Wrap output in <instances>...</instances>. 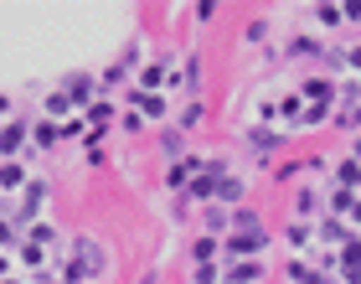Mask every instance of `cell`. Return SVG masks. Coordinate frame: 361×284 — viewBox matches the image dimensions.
Wrapping results in <instances>:
<instances>
[{
	"mask_svg": "<svg viewBox=\"0 0 361 284\" xmlns=\"http://www.w3.org/2000/svg\"><path fill=\"white\" fill-rule=\"evenodd\" d=\"M264 248H269V232H264V227H248V232H227L222 254H227V259H258Z\"/></svg>",
	"mask_w": 361,
	"mask_h": 284,
	"instance_id": "cell-1",
	"label": "cell"
},
{
	"mask_svg": "<svg viewBox=\"0 0 361 284\" xmlns=\"http://www.w3.org/2000/svg\"><path fill=\"white\" fill-rule=\"evenodd\" d=\"M73 264H78L88 279H98V274L109 269V254L98 248V238H88V232H83V238H73Z\"/></svg>",
	"mask_w": 361,
	"mask_h": 284,
	"instance_id": "cell-2",
	"label": "cell"
},
{
	"mask_svg": "<svg viewBox=\"0 0 361 284\" xmlns=\"http://www.w3.org/2000/svg\"><path fill=\"white\" fill-rule=\"evenodd\" d=\"M124 109H135V114H145V124H155V119H166V114H171V98H166V93L129 88V93H124Z\"/></svg>",
	"mask_w": 361,
	"mask_h": 284,
	"instance_id": "cell-3",
	"label": "cell"
},
{
	"mask_svg": "<svg viewBox=\"0 0 361 284\" xmlns=\"http://www.w3.org/2000/svg\"><path fill=\"white\" fill-rule=\"evenodd\" d=\"M171 83H176V62L171 57H150L140 68V88L145 93H160V88H171Z\"/></svg>",
	"mask_w": 361,
	"mask_h": 284,
	"instance_id": "cell-4",
	"label": "cell"
},
{
	"mask_svg": "<svg viewBox=\"0 0 361 284\" xmlns=\"http://www.w3.org/2000/svg\"><path fill=\"white\" fill-rule=\"evenodd\" d=\"M26 145H31V129H26L21 119H6V124H0V160H16Z\"/></svg>",
	"mask_w": 361,
	"mask_h": 284,
	"instance_id": "cell-5",
	"label": "cell"
},
{
	"mask_svg": "<svg viewBox=\"0 0 361 284\" xmlns=\"http://www.w3.org/2000/svg\"><path fill=\"white\" fill-rule=\"evenodd\" d=\"M248 145H253V155H279V150L289 145V135H284V129H269V124H253Z\"/></svg>",
	"mask_w": 361,
	"mask_h": 284,
	"instance_id": "cell-6",
	"label": "cell"
},
{
	"mask_svg": "<svg viewBox=\"0 0 361 284\" xmlns=\"http://www.w3.org/2000/svg\"><path fill=\"white\" fill-rule=\"evenodd\" d=\"M62 93H68V98H73V109L83 114L93 98H98V83H93V73H73L68 83H62Z\"/></svg>",
	"mask_w": 361,
	"mask_h": 284,
	"instance_id": "cell-7",
	"label": "cell"
},
{
	"mask_svg": "<svg viewBox=\"0 0 361 284\" xmlns=\"http://www.w3.org/2000/svg\"><path fill=\"white\" fill-rule=\"evenodd\" d=\"M243 196H248V181H243V176H233V171H227L222 181H217V207H243Z\"/></svg>",
	"mask_w": 361,
	"mask_h": 284,
	"instance_id": "cell-8",
	"label": "cell"
},
{
	"mask_svg": "<svg viewBox=\"0 0 361 284\" xmlns=\"http://www.w3.org/2000/svg\"><path fill=\"white\" fill-rule=\"evenodd\" d=\"M202 227L212 232V238H227V232H233V212L217 207V202H207V207H202Z\"/></svg>",
	"mask_w": 361,
	"mask_h": 284,
	"instance_id": "cell-9",
	"label": "cell"
},
{
	"mask_svg": "<svg viewBox=\"0 0 361 284\" xmlns=\"http://www.w3.org/2000/svg\"><path fill=\"white\" fill-rule=\"evenodd\" d=\"M315 238H320V243H336V248H346V243H351V227L341 223V217H331V212H325V217H320V227H315Z\"/></svg>",
	"mask_w": 361,
	"mask_h": 284,
	"instance_id": "cell-10",
	"label": "cell"
},
{
	"mask_svg": "<svg viewBox=\"0 0 361 284\" xmlns=\"http://www.w3.org/2000/svg\"><path fill=\"white\" fill-rule=\"evenodd\" d=\"M160 155H166L171 165L186 160V129H180V124H176V129H160Z\"/></svg>",
	"mask_w": 361,
	"mask_h": 284,
	"instance_id": "cell-11",
	"label": "cell"
},
{
	"mask_svg": "<svg viewBox=\"0 0 361 284\" xmlns=\"http://www.w3.org/2000/svg\"><path fill=\"white\" fill-rule=\"evenodd\" d=\"M47 207V181H26V196H21V217L31 223V217H37Z\"/></svg>",
	"mask_w": 361,
	"mask_h": 284,
	"instance_id": "cell-12",
	"label": "cell"
},
{
	"mask_svg": "<svg viewBox=\"0 0 361 284\" xmlns=\"http://www.w3.org/2000/svg\"><path fill=\"white\" fill-rule=\"evenodd\" d=\"M258 279H264V264L258 259H238L233 269H227V284H258Z\"/></svg>",
	"mask_w": 361,
	"mask_h": 284,
	"instance_id": "cell-13",
	"label": "cell"
},
{
	"mask_svg": "<svg viewBox=\"0 0 361 284\" xmlns=\"http://www.w3.org/2000/svg\"><path fill=\"white\" fill-rule=\"evenodd\" d=\"M26 181H31V176H26L21 160H0V191H21Z\"/></svg>",
	"mask_w": 361,
	"mask_h": 284,
	"instance_id": "cell-14",
	"label": "cell"
},
{
	"mask_svg": "<svg viewBox=\"0 0 361 284\" xmlns=\"http://www.w3.org/2000/svg\"><path fill=\"white\" fill-rule=\"evenodd\" d=\"M62 140V129L52 124V119H37V124H31V150H52Z\"/></svg>",
	"mask_w": 361,
	"mask_h": 284,
	"instance_id": "cell-15",
	"label": "cell"
},
{
	"mask_svg": "<svg viewBox=\"0 0 361 284\" xmlns=\"http://www.w3.org/2000/svg\"><path fill=\"white\" fill-rule=\"evenodd\" d=\"M217 254H222V243L212 238V232H202V238L191 243V264H217Z\"/></svg>",
	"mask_w": 361,
	"mask_h": 284,
	"instance_id": "cell-16",
	"label": "cell"
},
{
	"mask_svg": "<svg viewBox=\"0 0 361 284\" xmlns=\"http://www.w3.org/2000/svg\"><path fill=\"white\" fill-rule=\"evenodd\" d=\"M83 119H88L93 129H104V124L114 119V98H104V93H98V98H93V104L83 109Z\"/></svg>",
	"mask_w": 361,
	"mask_h": 284,
	"instance_id": "cell-17",
	"label": "cell"
},
{
	"mask_svg": "<svg viewBox=\"0 0 361 284\" xmlns=\"http://www.w3.org/2000/svg\"><path fill=\"white\" fill-rule=\"evenodd\" d=\"M289 57H325L320 37H289Z\"/></svg>",
	"mask_w": 361,
	"mask_h": 284,
	"instance_id": "cell-18",
	"label": "cell"
},
{
	"mask_svg": "<svg viewBox=\"0 0 361 284\" xmlns=\"http://www.w3.org/2000/svg\"><path fill=\"white\" fill-rule=\"evenodd\" d=\"M289 284H331V279H325V274H315L305 259H294V264H289Z\"/></svg>",
	"mask_w": 361,
	"mask_h": 284,
	"instance_id": "cell-19",
	"label": "cell"
},
{
	"mask_svg": "<svg viewBox=\"0 0 361 284\" xmlns=\"http://www.w3.org/2000/svg\"><path fill=\"white\" fill-rule=\"evenodd\" d=\"M68 109H73V98H68V93H62V88L42 98V114H47V119H62V114H68Z\"/></svg>",
	"mask_w": 361,
	"mask_h": 284,
	"instance_id": "cell-20",
	"label": "cell"
},
{
	"mask_svg": "<svg viewBox=\"0 0 361 284\" xmlns=\"http://www.w3.org/2000/svg\"><path fill=\"white\" fill-rule=\"evenodd\" d=\"M279 119H289V124H300V119H305V98H300V93H289V98H279Z\"/></svg>",
	"mask_w": 361,
	"mask_h": 284,
	"instance_id": "cell-21",
	"label": "cell"
},
{
	"mask_svg": "<svg viewBox=\"0 0 361 284\" xmlns=\"http://www.w3.org/2000/svg\"><path fill=\"white\" fill-rule=\"evenodd\" d=\"M310 238H315V227H310V223H289L284 227V243L289 248H310Z\"/></svg>",
	"mask_w": 361,
	"mask_h": 284,
	"instance_id": "cell-22",
	"label": "cell"
},
{
	"mask_svg": "<svg viewBox=\"0 0 361 284\" xmlns=\"http://www.w3.org/2000/svg\"><path fill=\"white\" fill-rule=\"evenodd\" d=\"M26 243H37V248H52V243H57V227H47V223H31V227H26Z\"/></svg>",
	"mask_w": 361,
	"mask_h": 284,
	"instance_id": "cell-23",
	"label": "cell"
},
{
	"mask_svg": "<svg viewBox=\"0 0 361 284\" xmlns=\"http://www.w3.org/2000/svg\"><path fill=\"white\" fill-rule=\"evenodd\" d=\"M21 264H26L31 274H47V254H42L37 243H21Z\"/></svg>",
	"mask_w": 361,
	"mask_h": 284,
	"instance_id": "cell-24",
	"label": "cell"
},
{
	"mask_svg": "<svg viewBox=\"0 0 361 284\" xmlns=\"http://www.w3.org/2000/svg\"><path fill=\"white\" fill-rule=\"evenodd\" d=\"M351 207H356V191H351V187H336V191H331V217L351 212Z\"/></svg>",
	"mask_w": 361,
	"mask_h": 284,
	"instance_id": "cell-25",
	"label": "cell"
},
{
	"mask_svg": "<svg viewBox=\"0 0 361 284\" xmlns=\"http://www.w3.org/2000/svg\"><path fill=\"white\" fill-rule=\"evenodd\" d=\"M202 119H207V104H202V98H191V104L180 109V129H196Z\"/></svg>",
	"mask_w": 361,
	"mask_h": 284,
	"instance_id": "cell-26",
	"label": "cell"
},
{
	"mask_svg": "<svg viewBox=\"0 0 361 284\" xmlns=\"http://www.w3.org/2000/svg\"><path fill=\"white\" fill-rule=\"evenodd\" d=\"M248 227H264V217H258L253 207H238L233 212V232H248Z\"/></svg>",
	"mask_w": 361,
	"mask_h": 284,
	"instance_id": "cell-27",
	"label": "cell"
},
{
	"mask_svg": "<svg viewBox=\"0 0 361 284\" xmlns=\"http://www.w3.org/2000/svg\"><path fill=\"white\" fill-rule=\"evenodd\" d=\"M294 207H300V217L315 212V207H320V191H315V187H300V191H294Z\"/></svg>",
	"mask_w": 361,
	"mask_h": 284,
	"instance_id": "cell-28",
	"label": "cell"
},
{
	"mask_svg": "<svg viewBox=\"0 0 361 284\" xmlns=\"http://www.w3.org/2000/svg\"><path fill=\"white\" fill-rule=\"evenodd\" d=\"M196 88H202V57H186V93L196 98Z\"/></svg>",
	"mask_w": 361,
	"mask_h": 284,
	"instance_id": "cell-29",
	"label": "cell"
},
{
	"mask_svg": "<svg viewBox=\"0 0 361 284\" xmlns=\"http://www.w3.org/2000/svg\"><path fill=\"white\" fill-rule=\"evenodd\" d=\"M315 21H320V26H331V31H336L341 21H346V16H341V6H315Z\"/></svg>",
	"mask_w": 361,
	"mask_h": 284,
	"instance_id": "cell-30",
	"label": "cell"
},
{
	"mask_svg": "<svg viewBox=\"0 0 361 284\" xmlns=\"http://www.w3.org/2000/svg\"><path fill=\"white\" fill-rule=\"evenodd\" d=\"M83 124H88L83 114H73V119H62L57 129H62V140H78V135H83Z\"/></svg>",
	"mask_w": 361,
	"mask_h": 284,
	"instance_id": "cell-31",
	"label": "cell"
},
{
	"mask_svg": "<svg viewBox=\"0 0 361 284\" xmlns=\"http://www.w3.org/2000/svg\"><path fill=\"white\" fill-rule=\"evenodd\" d=\"M196 284H217L222 279V269H217V264H196V274H191Z\"/></svg>",
	"mask_w": 361,
	"mask_h": 284,
	"instance_id": "cell-32",
	"label": "cell"
},
{
	"mask_svg": "<svg viewBox=\"0 0 361 284\" xmlns=\"http://www.w3.org/2000/svg\"><path fill=\"white\" fill-rule=\"evenodd\" d=\"M300 171H305V160H284V165H279V171H274V181H294Z\"/></svg>",
	"mask_w": 361,
	"mask_h": 284,
	"instance_id": "cell-33",
	"label": "cell"
},
{
	"mask_svg": "<svg viewBox=\"0 0 361 284\" xmlns=\"http://www.w3.org/2000/svg\"><path fill=\"white\" fill-rule=\"evenodd\" d=\"M243 37H248V42H264V37H269V21H264V16H258V21H248V31H243Z\"/></svg>",
	"mask_w": 361,
	"mask_h": 284,
	"instance_id": "cell-34",
	"label": "cell"
},
{
	"mask_svg": "<svg viewBox=\"0 0 361 284\" xmlns=\"http://www.w3.org/2000/svg\"><path fill=\"white\" fill-rule=\"evenodd\" d=\"M145 129V114H135V109H124V135H140Z\"/></svg>",
	"mask_w": 361,
	"mask_h": 284,
	"instance_id": "cell-35",
	"label": "cell"
},
{
	"mask_svg": "<svg viewBox=\"0 0 361 284\" xmlns=\"http://www.w3.org/2000/svg\"><path fill=\"white\" fill-rule=\"evenodd\" d=\"M325 68L341 73V68H346V52H341V47H336V52H325Z\"/></svg>",
	"mask_w": 361,
	"mask_h": 284,
	"instance_id": "cell-36",
	"label": "cell"
},
{
	"mask_svg": "<svg viewBox=\"0 0 361 284\" xmlns=\"http://www.w3.org/2000/svg\"><path fill=\"white\" fill-rule=\"evenodd\" d=\"M341 16H346V21H361V0H346V6H341Z\"/></svg>",
	"mask_w": 361,
	"mask_h": 284,
	"instance_id": "cell-37",
	"label": "cell"
},
{
	"mask_svg": "<svg viewBox=\"0 0 361 284\" xmlns=\"http://www.w3.org/2000/svg\"><path fill=\"white\" fill-rule=\"evenodd\" d=\"M346 68H356V73H361V47H346Z\"/></svg>",
	"mask_w": 361,
	"mask_h": 284,
	"instance_id": "cell-38",
	"label": "cell"
},
{
	"mask_svg": "<svg viewBox=\"0 0 361 284\" xmlns=\"http://www.w3.org/2000/svg\"><path fill=\"white\" fill-rule=\"evenodd\" d=\"M0 279H11V254H0Z\"/></svg>",
	"mask_w": 361,
	"mask_h": 284,
	"instance_id": "cell-39",
	"label": "cell"
},
{
	"mask_svg": "<svg viewBox=\"0 0 361 284\" xmlns=\"http://www.w3.org/2000/svg\"><path fill=\"white\" fill-rule=\"evenodd\" d=\"M351 223H356V227H361V202H356V207H351Z\"/></svg>",
	"mask_w": 361,
	"mask_h": 284,
	"instance_id": "cell-40",
	"label": "cell"
},
{
	"mask_svg": "<svg viewBox=\"0 0 361 284\" xmlns=\"http://www.w3.org/2000/svg\"><path fill=\"white\" fill-rule=\"evenodd\" d=\"M140 284H160V274H155V269H150V274H145V279H140Z\"/></svg>",
	"mask_w": 361,
	"mask_h": 284,
	"instance_id": "cell-41",
	"label": "cell"
},
{
	"mask_svg": "<svg viewBox=\"0 0 361 284\" xmlns=\"http://www.w3.org/2000/svg\"><path fill=\"white\" fill-rule=\"evenodd\" d=\"M52 284H68V279H52Z\"/></svg>",
	"mask_w": 361,
	"mask_h": 284,
	"instance_id": "cell-42",
	"label": "cell"
},
{
	"mask_svg": "<svg viewBox=\"0 0 361 284\" xmlns=\"http://www.w3.org/2000/svg\"><path fill=\"white\" fill-rule=\"evenodd\" d=\"M0 284H16V279H0Z\"/></svg>",
	"mask_w": 361,
	"mask_h": 284,
	"instance_id": "cell-43",
	"label": "cell"
},
{
	"mask_svg": "<svg viewBox=\"0 0 361 284\" xmlns=\"http://www.w3.org/2000/svg\"><path fill=\"white\" fill-rule=\"evenodd\" d=\"M0 196H6V191H0Z\"/></svg>",
	"mask_w": 361,
	"mask_h": 284,
	"instance_id": "cell-44",
	"label": "cell"
}]
</instances>
